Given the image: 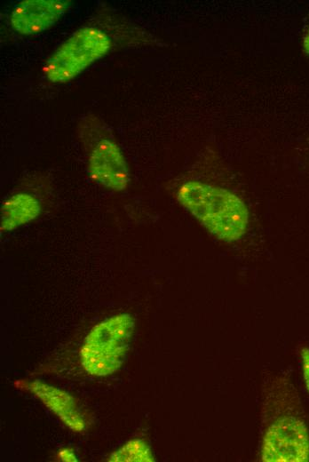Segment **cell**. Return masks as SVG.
<instances>
[{"label":"cell","instance_id":"obj_12","mask_svg":"<svg viewBox=\"0 0 309 462\" xmlns=\"http://www.w3.org/2000/svg\"><path fill=\"white\" fill-rule=\"evenodd\" d=\"M304 48H305V51L309 53V29L305 36V39H304Z\"/></svg>","mask_w":309,"mask_h":462},{"label":"cell","instance_id":"obj_11","mask_svg":"<svg viewBox=\"0 0 309 462\" xmlns=\"http://www.w3.org/2000/svg\"><path fill=\"white\" fill-rule=\"evenodd\" d=\"M59 458L63 461L75 462L77 461L75 455L72 450L63 449L59 451Z\"/></svg>","mask_w":309,"mask_h":462},{"label":"cell","instance_id":"obj_5","mask_svg":"<svg viewBox=\"0 0 309 462\" xmlns=\"http://www.w3.org/2000/svg\"><path fill=\"white\" fill-rule=\"evenodd\" d=\"M89 171L101 186L114 190H124L130 181L125 158L119 147L109 139L98 143L89 157Z\"/></svg>","mask_w":309,"mask_h":462},{"label":"cell","instance_id":"obj_4","mask_svg":"<svg viewBox=\"0 0 309 462\" xmlns=\"http://www.w3.org/2000/svg\"><path fill=\"white\" fill-rule=\"evenodd\" d=\"M261 451L263 461L309 460V434L305 423L294 416L279 418L267 429Z\"/></svg>","mask_w":309,"mask_h":462},{"label":"cell","instance_id":"obj_1","mask_svg":"<svg viewBox=\"0 0 309 462\" xmlns=\"http://www.w3.org/2000/svg\"><path fill=\"white\" fill-rule=\"evenodd\" d=\"M177 198L210 234L222 242H236L247 232L248 208L227 189L191 180L180 186Z\"/></svg>","mask_w":309,"mask_h":462},{"label":"cell","instance_id":"obj_6","mask_svg":"<svg viewBox=\"0 0 309 462\" xmlns=\"http://www.w3.org/2000/svg\"><path fill=\"white\" fill-rule=\"evenodd\" d=\"M69 5L66 0H24L13 9L11 23L22 35L41 33L53 26Z\"/></svg>","mask_w":309,"mask_h":462},{"label":"cell","instance_id":"obj_2","mask_svg":"<svg viewBox=\"0 0 309 462\" xmlns=\"http://www.w3.org/2000/svg\"><path fill=\"white\" fill-rule=\"evenodd\" d=\"M134 319L119 314L95 325L80 350L83 369L94 376H107L122 365L134 331Z\"/></svg>","mask_w":309,"mask_h":462},{"label":"cell","instance_id":"obj_3","mask_svg":"<svg viewBox=\"0 0 309 462\" xmlns=\"http://www.w3.org/2000/svg\"><path fill=\"white\" fill-rule=\"evenodd\" d=\"M111 41L102 30L84 27L75 32L47 60L44 71L52 83L70 81L109 51Z\"/></svg>","mask_w":309,"mask_h":462},{"label":"cell","instance_id":"obj_8","mask_svg":"<svg viewBox=\"0 0 309 462\" xmlns=\"http://www.w3.org/2000/svg\"><path fill=\"white\" fill-rule=\"evenodd\" d=\"M41 206L31 195L19 193L9 197L1 207L0 230L9 232L38 217Z\"/></svg>","mask_w":309,"mask_h":462},{"label":"cell","instance_id":"obj_9","mask_svg":"<svg viewBox=\"0 0 309 462\" xmlns=\"http://www.w3.org/2000/svg\"><path fill=\"white\" fill-rule=\"evenodd\" d=\"M113 462H151L154 457L148 445L139 439H133L125 443L109 457Z\"/></svg>","mask_w":309,"mask_h":462},{"label":"cell","instance_id":"obj_10","mask_svg":"<svg viewBox=\"0 0 309 462\" xmlns=\"http://www.w3.org/2000/svg\"><path fill=\"white\" fill-rule=\"evenodd\" d=\"M303 376L305 383V386L309 392V348L303 347L300 352Z\"/></svg>","mask_w":309,"mask_h":462},{"label":"cell","instance_id":"obj_7","mask_svg":"<svg viewBox=\"0 0 309 462\" xmlns=\"http://www.w3.org/2000/svg\"><path fill=\"white\" fill-rule=\"evenodd\" d=\"M28 388L68 428L75 432L84 430L85 422L79 408L67 392L39 380L28 383Z\"/></svg>","mask_w":309,"mask_h":462}]
</instances>
